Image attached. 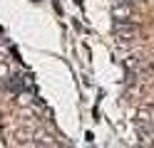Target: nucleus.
Here are the masks:
<instances>
[{"mask_svg":"<svg viewBox=\"0 0 154 148\" xmlns=\"http://www.w3.org/2000/svg\"><path fill=\"white\" fill-rule=\"evenodd\" d=\"M114 30H117V35L124 39V42H129V39H132L134 35H137V27H134V25H127L124 20H122V25L117 22V27H114Z\"/></svg>","mask_w":154,"mask_h":148,"instance_id":"1","label":"nucleus"},{"mask_svg":"<svg viewBox=\"0 0 154 148\" xmlns=\"http://www.w3.org/2000/svg\"><path fill=\"white\" fill-rule=\"evenodd\" d=\"M152 116H154V106H152Z\"/></svg>","mask_w":154,"mask_h":148,"instance_id":"2","label":"nucleus"}]
</instances>
